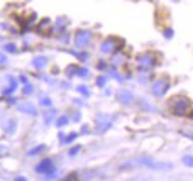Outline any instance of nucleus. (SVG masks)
Segmentation results:
<instances>
[{
    "mask_svg": "<svg viewBox=\"0 0 193 181\" xmlns=\"http://www.w3.org/2000/svg\"><path fill=\"white\" fill-rule=\"evenodd\" d=\"M36 171L41 173V175H44L46 178H53L56 169H54V166H53V161H51V159H44V161H41L36 166Z\"/></svg>",
    "mask_w": 193,
    "mask_h": 181,
    "instance_id": "nucleus-1",
    "label": "nucleus"
},
{
    "mask_svg": "<svg viewBox=\"0 0 193 181\" xmlns=\"http://www.w3.org/2000/svg\"><path fill=\"white\" fill-rule=\"evenodd\" d=\"M17 110L22 112V114L26 115H36L37 114V110L32 103H29V102H21V103H17Z\"/></svg>",
    "mask_w": 193,
    "mask_h": 181,
    "instance_id": "nucleus-2",
    "label": "nucleus"
},
{
    "mask_svg": "<svg viewBox=\"0 0 193 181\" xmlns=\"http://www.w3.org/2000/svg\"><path fill=\"white\" fill-rule=\"evenodd\" d=\"M46 64H48V58L46 56L32 58V68H36V69H42V68H46Z\"/></svg>",
    "mask_w": 193,
    "mask_h": 181,
    "instance_id": "nucleus-3",
    "label": "nucleus"
},
{
    "mask_svg": "<svg viewBox=\"0 0 193 181\" xmlns=\"http://www.w3.org/2000/svg\"><path fill=\"white\" fill-rule=\"evenodd\" d=\"M75 41H76V46H86L90 41V34L88 32H78Z\"/></svg>",
    "mask_w": 193,
    "mask_h": 181,
    "instance_id": "nucleus-4",
    "label": "nucleus"
},
{
    "mask_svg": "<svg viewBox=\"0 0 193 181\" xmlns=\"http://www.w3.org/2000/svg\"><path fill=\"white\" fill-rule=\"evenodd\" d=\"M15 129H17V120L15 119H9V122L5 124V127H4V130H5V134H14Z\"/></svg>",
    "mask_w": 193,
    "mask_h": 181,
    "instance_id": "nucleus-5",
    "label": "nucleus"
},
{
    "mask_svg": "<svg viewBox=\"0 0 193 181\" xmlns=\"http://www.w3.org/2000/svg\"><path fill=\"white\" fill-rule=\"evenodd\" d=\"M15 88H17V81L10 80V85H9L7 88H4V95H10V93L15 90Z\"/></svg>",
    "mask_w": 193,
    "mask_h": 181,
    "instance_id": "nucleus-6",
    "label": "nucleus"
},
{
    "mask_svg": "<svg viewBox=\"0 0 193 181\" xmlns=\"http://www.w3.org/2000/svg\"><path fill=\"white\" fill-rule=\"evenodd\" d=\"M44 149H46V146H44V144H41V146H36L34 149H31V151H29L27 154H29V156H37L39 152H42Z\"/></svg>",
    "mask_w": 193,
    "mask_h": 181,
    "instance_id": "nucleus-7",
    "label": "nucleus"
},
{
    "mask_svg": "<svg viewBox=\"0 0 193 181\" xmlns=\"http://www.w3.org/2000/svg\"><path fill=\"white\" fill-rule=\"evenodd\" d=\"M54 115H56V110H48V112L44 114V122H46V124H49V122L54 119Z\"/></svg>",
    "mask_w": 193,
    "mask_h": 181,
    "instance_id": "nucleus-8",
    "label": "nucleus"
},
{
    "mask_svg": "<svg viewBox=\"0 0 193 181\" xmlns=\"http://www.w3.org/2000/svg\"><path fill=\"white\" fill-rule=\"evenodd\" d=\"M66 124H68V117H66V115L58 117V120H56V125H58V127H64Z\"/></svg>",
    "mask_w": 193,
    "mask_h": 181,
    "instance_id": "nucleus-9",
    "label": "nucleus"
},
{
    "mask_svg": "<svg viewBox=\"0 0 193 181\" xmlns=\"http://www.w3.org/2000/svg\"><path fill=\"white\" fill-rule=\"evenodd\" d=\"M32 92H34V87H32L31 83H26V85L22 87V93L24 95H31Z\"/></svg>",
    "mask_w": 193,
    "mask_h": 181,
    "instance_id": "nucleus-10",
    "label": "nucleus"
},
{
    "mask_svg": "<svg viewBox=\"0 0 193 181\" xmlns=\"http://www.w3.org/2000/svg\"><path fill=\"white\" fill-rule=\"evenodd\" d=\"M4 49H5V53H15V51H17V46L12 44V42H7V44L4 46Z\"/></svg>",
    "mask_w": 193,
    "mask_h": 181,
    "instance_id": "nucleus-11",
    "label": "nucleus"
},
{
    "mask_svg": "<svg viewBox=\"0 0 193 181\" xmlns=\"http://www.w3.org/2000/svg\"><path fill=\"white\" fill-rule=\"evenodd\" d=\"M41 105L42 107H51V98H49V97H42L41 98Z\"/></svg>",
    "mask_w": 193,
    "mask_h": 181,
    "instance_id": "nucleus-12",
    "label": "nucleus"
},
{
    "mask_svg": "<svg viewBox=\"0 0 193 181\" xmlns=\"http://www.w3.org/2000/svg\"><path fill=\"white\" fill-rule=\"evenodd\" d=\"M4 64H7V56L5 53H0V66H4Z\"/></svg>",
    "mask_w": 193,
    "mask_h": 181,
    "instance_id": "nucleus-13",
    "label": "nucleus"
},
{
    "mask_svg": "<svg viewBox=\"0 0 193 181\" xmlns=\"http://www.w3.org/2000/svg\"><path fill=\"white\" fill-rule=\"evenodd\" d=\"M78 151H80V146H76V147H71V149H69V156L78 154Z\"/></svg>",
    "mask_w": 193,
    "mask_h": 181,
    "instance_id": "nucleus-14",
    "label": "nucleus"
},
{
    "mask_svg": "<svg viewBox=\"0 0 193 181\" xmlns=\"http://www.w3.org/2000/svg\"><path fill=\"white\" fill-rule=\"evenodd\" d=\"M75 137H76V134H75V132H73V134H68V137H66V139H64L63 142H71L73 139H75Z\"/></svg>",
    "mask_w": 193,
    "mask_h": 181,
    "instance_id": "nucleus-15",
    "label": "nucleus"
},
{
    "mask_svg": "<svg viewBox=\"0 0 193 181\" xmlns=\"http://www.w3.org/2000/svg\"><path fill=\"white\" fill-rule=\"evenodd\" d=\"M185 162L186 164H190V166H193V159L192 157H185Z\"/></svg>",
    "mask_w": 193,
    "mask_h": 181,
    "instance_id": "nucleus-16",
    "label": "nucleus"
},
{
    "mask_svg": "<svg viewBox=\"0 0 193 181\" xmlns=\"http://www.w3.org/2000/svg\"><path fill=\"white\" fill-rule=\"evenodd\" d=\"M5 151H7V147H5V146H4V144H0V154H4V152H5Z\"/></svg>",
    "mask_w": 193,
    "mask_h": 181,
    "instance_id": "nucleus-17",
    "label": "nucleus"
},
{
    "mask_svg": "<svg viewBox=\"0 0 193 181\" xmlns=\"http://www.w3.org/2000/svg\"><path fill=\"white\" fill-rule=\"evenodd\" d=\"M19 80H21L22 83H24V85H26V83H27V78H26V76H24V74H22V76H19Z\"/></svg>",
    "mask_w": 193,
    "mask_h": 181,
    "instance_id": "nucleus-18",
    "label": "nucleus"
},
{
    "mask_svg": "<svg viewBox=\"0 0 193 181\" xmlns=\"http://www.w3.org/2000/svg\"><path fill=\"white\" fill-rule=\"evenodd\" d=\"M78 90H80L81 93H88V90H86V88H85V87H80V88H78Z\"/></svg>",
    "mask_w": 193,
    "mask_h": 181,
    "instance_id": "nucleus-19",
    "label": "nucleus"
},
{
    "mask_svg": "<svg viewBox=\"0 0 193 181\" xmlns=\"http://www.w3.org/2000/svg\"><path fill=\"white\" fill-rule=\"evenodd\" d=\"M14 181H27V180H26V178H24V176H19V178H15Z\"/></svg>",
    "mask_w": 193,
    "mask_h": 181,
    "instance_id": "nucleus-20",
    "label": "nucleus"
},
{
    "mask_svg": "<svg viewBox=\"0 0 193 181\" xmlns=\"http://www.w3.org/2000/svg\"><path fill=\"white\" fill-rule=\"evenodd\" d=\"M66 181H75V175H71V176H69V178H68Z\"/></svg>",
    "mask_w": 193,
    "mask_h": 181,
    "instance_id": "nucleus-21",
    "label": "nucleus"
}]
</instances>
